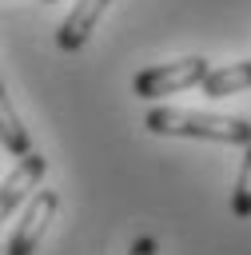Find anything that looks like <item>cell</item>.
<instances>
[{
  "mask_svg": "<svg viewBox=\"0 0 251 255\" xmlns=\"http://www.w3.org/2000/svg\"><path fill=\"white\" fill-rule=\"evenodd\" d=\"M143 128L155 135H195V139H219V143H235V147L251 143V120L191 112V108H147Z\"/></svg>",
  "mask_w": 251,
  "mask_h": 255,
  "instance_id": "obj_1",
  "label": "cell"
},
{
  "mask_svg": "<svg viewBox=\"0 0 251 255\" xmlns=\"http://www.w3.org/2000/svg\"><path fill=\"white\" fill-rule=\"evenodd\" d=\"M207 72H211V60H203V56H187V60H175V64L143 68L135 76V96L139 100H159V96H171V92H183V88H199Z\"/></svg>",
  "mask_w": 251,
  "mask_h": 255,
  "instance_id": "obj_2",
  "label": "cell"
},
{
  "mask_svg": "<svg viewBox=\"0 0 251 255\" xmlns=\"http://www.w3.org/2000/svg\"><path fill=\"white\" fill-rule=\"evenodd\" d=\"M56 211H60V195H56L52 187H40V191L32 195V203L24 207V215H20L16 231H12V239H8V255H32L36 243L44 239L48 223L56 219Z\"/></svg>",
  "mask_w": 251,
  "mask_h": 255,
  "instance_id": "obj_3",
  "label": "cell"
},
{
  "mask_svg": "<svg viewBox=\"0 0 251 255\" xmlns=\"http://www.w3.org/2000/svg\"><path fill=\"white\" fill-rule=\"evenodd\" d=\"M44 171H48V159H44L40 151H24V155H16V167L0 179V223H4L12 211H20V203H24L28 191L44 179Z\"/></svg>",
  "mask_w": 251,
  "mask_h": 255,
  "instance_id": "obj_4",
  "label": "cell"
},
{
  "mask_svg": "<svg viewBox=\"0 0 251 255\" xmlns=\"http://www.w3.org/2000/svg\"><path fill=\"white\" fill-rule=\"evenodd\" d=\"M108 4H112V0H76V8L68 12V20L56 28V48H60V52L84 48L88 36H92V28H96L100 16L108 12Z\"/></svg>",
  "mask_w": 251,
  "mask_h": 255,
  "instance_id": "obj_5",
  "label": "cell"
},
{
  "mask_svg": "<svg viewBox=\"0 0 251 255\" xmlns=\"http://www.w3.org/2000/svg\"><path fill=\"white\" fill-rule=\"evenodd\" d=\"M199 88H203V96H211V100L247 92V88H251V60H243V64H227V68H211V72L203 76Z\"/></svg>",
  "mask_w": 251,
  "mask_h": 255,
  "instance_id": "obj_6",
  "label": "cell"
},
{
  "mask_svg": "<svg viewBox=\"0 0 251 255\" xmlns=\"http://www.w3.org/2000/svg\"><path fill=\"white\" fill-rule=\"evenodd\" d=\"M0 143H4L12 155H24V151H32V135H28L24 120H20V112L12 108L8 92H4V80H0Z\"/></svg>",
  "mask_w": 251,
  "mask_h": 255,
  "instance_id": "obj_7",
  "label": "cell"
},
{
  "mask_svg": "<svg viewBox=\"0 0 251 255\" xmlns=\"http://www.w3.org/2000/svg\"><path fill=\"white\" fill-rule=\"evenodd\" d=\"M231 211L239 219H251V143L243 147V163H239V179H235V195H231Z\"/></svg>",
  "mask_w": 251,
  "mask_h": 255,
  "instance_id": "obj_8",
  "label": "cell"
},
{
  "mask_svg": "<svg viewBox=\"0 0 251 255\" xmlns=\"http://www.w3.org/2000/svg\"><path fill=\"white\" fill-rule=\"evenodd\" d=\"M127 255H159V243H155L151 235H143V239H135V243H131V251H127Z\"/></svg>",
  "mask_w": 251,
  "mask_h": 255,
  "instance_id": "obj_9",
  "label": "cell"
},
{
  "mask_svg": "<svg viewBox=\"0 0 251 255\" xmlns=\"http://www.w3.org/2000/svg\"><path fill=\"white\" fill-rule=\"evenodd\" d=\"M44 4H56V0H44Z\"/></svg>",
  "mask_w": 251,
  "mask_h": 255,
  "instance_id": "obj_10",
  "label": "cell"
}]
</instances>
